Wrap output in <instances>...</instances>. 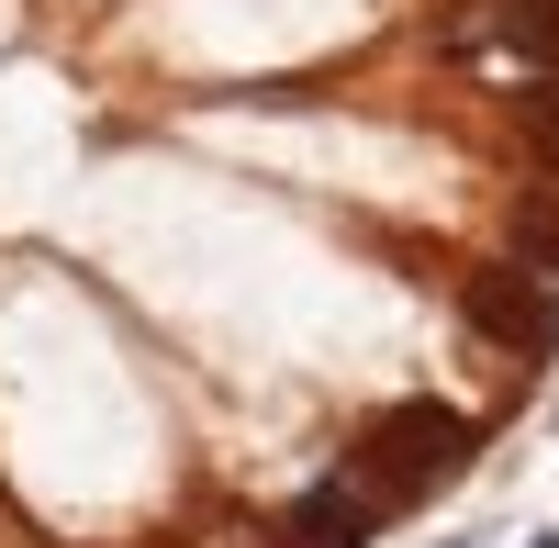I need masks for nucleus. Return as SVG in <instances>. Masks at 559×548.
<instances>
[{"instance_id":"1","label":"nucleus","mask_w":559,"mask_h":548,"mask_svg":"<svg viewBox=\"0 0 559 548\" xmlns=\"http://www.w3.org/2000/svg\"><path fill=\"white\" fill-rule=\"evenodd\" d=\"M471 448H481V426L459 415V403H392V415L347 448V470H358V481L403 515V504H426L437 481H459V470H471Z\"/></svg>"},{"instance_id":"2","label":"nucleus","mask_w":559,"mask_h":548,"mask_svg":"<svg viewBox=\"0 0 559 548\" xmlns=\"http://www.w3.org/2000/svg\"><path fill=\"white\" fill-rule=\"evenodd\" d=\"M459 313H471L503 358H526V370L559 347V291L526 281V269H471V281H459Z\"/></svg>"},{"instance_id":"3","label":"nucleus","mask_w":559,"mask_h":548,"mask_svg":"<svg viewBox=\"0 0 559 548\" xmlns=\"http://www.w3.org/2000/svg\"><path fill=\"white\" fill-rule=\"evenodd\" d=\"M381 526H392V504H381V492H369L358 470H336V481H313L302 504L280 515V537H292V548H369Z\"/></svg>"},{"instance_id":"4","label":"nucleus","mask_w":559,"mask_h":548,"mask_svg":"<svg viewBox=\"0 0 559 548\" xmlns=\"http://www.w3.org/2000/svg\"><path fill=\"white\" fill-rule=\"evenodd\" d=\"M526 548H559V526H548V537H526Z\"/></svg>"}]
</instances>
